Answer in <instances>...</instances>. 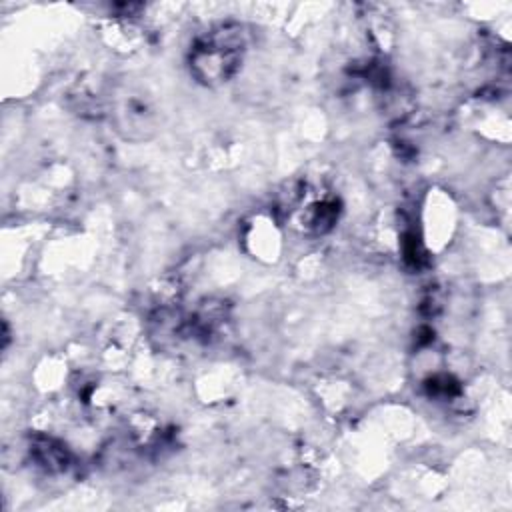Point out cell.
<instances>
[{"label": "cell", "mask_w": 512, "mask_h": 512, "mask_svg": "<svg viewBox=\"0 0 512 512\" xmlns=\"http://www.w3.org/2000/svg\"><path fill=\"white\" fill-rule=\"evenodd\" d=\"M238 42L232 40V34L226 32V38L214 36L206 46L198 48L194 64L202 70V78L224 80L232 74L238 58Z\"/></svg>", "instance_id": "cell-1"}]
</instances>
